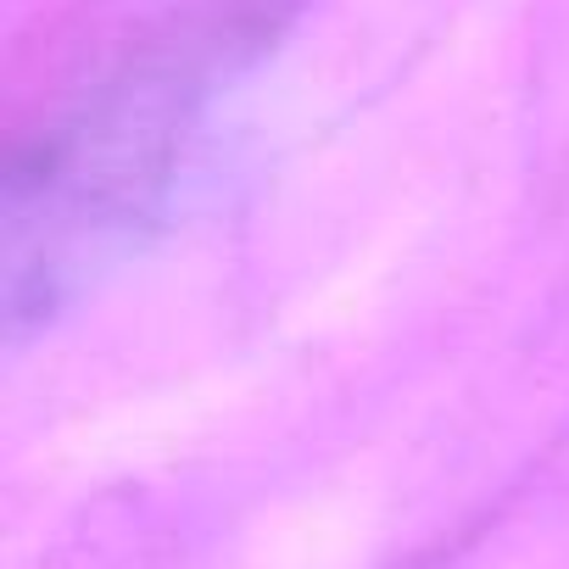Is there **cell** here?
Returning <instances> with one entry per match:
<instances>
[{
  "instance_id": "6da1fadb",
  "label": "cell",
  "mask_w": 569,
  "mask_h": 569,
  "mask_svg": "<svg viewBox=\"0 0 569 569\" xmlns=\"http://www.w3.org/2000/svg\"><path fill=\"white\" fill-rule=\"evenodd\" d=\"M273 0L207 7L51 118L7 179V325L23 341L162 229L218 96L273 40Z\"/></svg>"
}]
</instances>
